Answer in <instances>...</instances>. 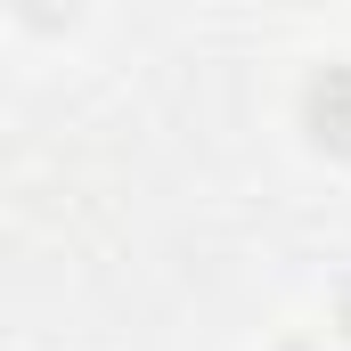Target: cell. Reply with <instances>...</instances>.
Segmentation results:
<instances>
[{"label":"cell","mask_w":351,"mask_h":351,"mask_svg":"<svg viewBox=\"0 0 351 351\" xmlns=\"http://www.w3.org/2000/svg\"><path fill=\"white\" fill-rule=\"evenodd\" d=\"M278 351H319V343H278Z\"/></svg>","instance_id":"cell-3"},{"label":"cell","mask_w":351,"mask_h":351,"mask_svg":"<svg viewBox=\"0 0 351 351\" xmlns=\"http://www.w3.org/2000/svg\"><path fill=\"white\" fill-rule=\"evenodd\" d=\"M302 131L327 147V156H351V58L319 66L302 82Z\"/></svg>","instance_id":"cell-1"},{"label":"cell","mask_w":351,"mask_h":351,"mask_svg":"<svg viewBox=\"0 0 351 351\" xmlns=\"http://www.w3.org/2000/svg\"><path fill=\"white\" fill-rule=\"evenodd\" d=\"M335 327H343V343H351V278L335 286Z\"/></svg>","instance_id":"cell-2"}]
</instances>
